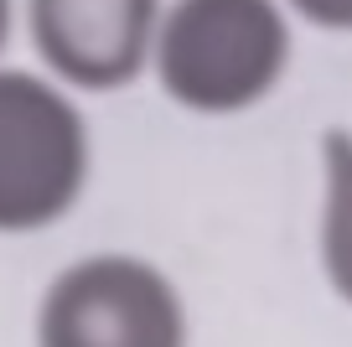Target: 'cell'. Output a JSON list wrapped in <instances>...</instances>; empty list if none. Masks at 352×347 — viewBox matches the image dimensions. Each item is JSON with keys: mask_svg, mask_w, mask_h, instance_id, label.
<instances>
[{"mask_svg": "<svg viewBox=\"0 0 352 347\" xmlns=\"http://www.w3.org/2000/svg\"><path fill=\"white\" fill-rule=\"evenodd\" d=\"M290 67V11L280 0H166L151 47L161 94L187 114H243Z\"/></svg>", "mask_w": 352, "mask_h": 347, "instance_id": "6da1fadb", "label": "cell"}, {"mask_svg": "<svg viewBox=\"0 0 352 347\" xmlns=\"http://www.w3.org/2000/svg\"><path fill=\"white\" fill-rule=\"evenodd\" d=\"M94 135L57 78L0 63V233L21 239L83 202Z\"/></svg>", "mask_w": 352, "mask_h": 347, "instance_id": "7a4b0ae2", "label": "cell"}, {"mask_svg": "<svg viewBox=\"0 0 352 347\" xmlns=\"http://www.w3.org/2000/svg\"><path fill=\"white\" fill-rule=\"evenodd\" d=\"M32 337L36 347H192V311L155 260L99 249L47 280Z\"/></svg>", "mask_w": 352, "mask_h": 347, "instance_id": "3957f363", "label": "cell"}, {"mask_svg": "<svg viewBox=\"0 0 352 347\" xmlns=\"http://www.w3.org/2000/svg\"><path fill=\"white\" fill-rule=\"evenodd\" d=\"M26 42L67 94H114L151 73L166 0H26Z\"/></svg>", "mask_w": 352, "mask_h": 347, "instance_id": "277c9868", "label": "cell"}, {"mask_svg": "<svg viewBox=\"0 0 352 347\" xmlns=\"http://www.w3.org/2000/svg\"><path fill=\"white\" fill-rule=\"evenodd\" d=\"M321 213H316V264L327 291L352 311V130H321Z\"/></svg>", "mask_w": 352, "mask_h": 347, "instance_id": "5b68a950", "label": "cell"}, {"mask_svg": "<svg viewBox=\"0 0 352 347\" xmlns=\"http://www.w3.org/2000/svg\"><path fill=\"white\" fill-rule=\"evenodd\" d=\"M280 6L321 32H352V0H280Z\"/></svg>", "mask_w": 352, "mask_h": 347, "instance_id": "8992f818", "label": "cell"}, {"mask_svg": "<svg viewBox=\"0 0 352 347\" xmlns=\"http://www.w3.org/2000/svg\"><path fill=\"white\" fill-rule=\"evenodd\" d=\"M11 26H16V0H0V52L11 42Z\"/></svg>", "mask_w": 352, "mask_h": 347, "instance_id": "52a82bcc", "label": "cell"}]
</instances>
